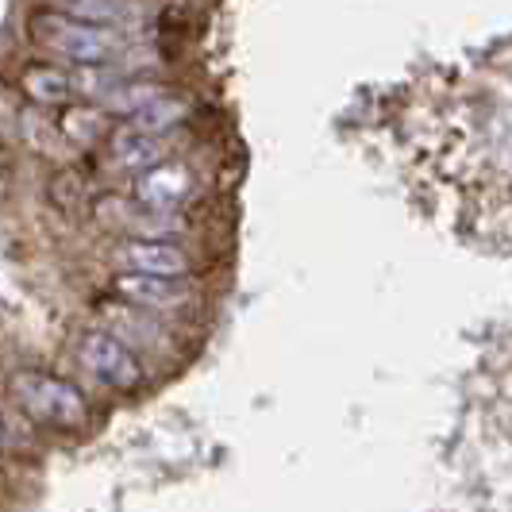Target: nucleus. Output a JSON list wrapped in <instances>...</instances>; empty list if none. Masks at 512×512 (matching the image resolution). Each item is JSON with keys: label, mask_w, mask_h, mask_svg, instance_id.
Instances as JSON below:
<instances>
[{"label": "nucleus", "mask_w": 512, "mask_h": 512, "mask_svg": "<svg viewBox=\"0 0 512 512\" xmlns=\"http://www.w3.org/2000/svg\"><path fill=\"white\" fill-rule=\"evenodd\" d=\"M31 39L43 47V51L58 54L74 66H104L112 62V54L120 51V39L112 31H104L101 24H85V20H74L58 8H47V12H35L31 16Z\"/></svg>", "instance_id": "f257e3e1"}, {"label": "nucleus", "mask_w": 512, "mask_h": 512, "mask_svg": "<svg viewBox=\"0 0 512 512\" xmlns=\"http://www.w3.org/2000/svg\"><path fill=\"white\" fill-rule=\"evenodd\" d=\"M12 397H16V405H20L31 420L62 428V432L85 428V420H89L81 389L70 385L66 378L43 374V370H20V374L12 378Z\"/></svg>", "instance_id": "f03ea898"}, {"label": "nucleus", "mask_w": 512, "mask_h": 512, "mask_svg": "<svg viewBox=\"0 0 512 512\" xmlns=\"http://www.w3.org/2000/svg\"><path fill=\"white\" fill-rule=\"evenodd\" d=\"M77 359L81 366L104 382L108 389H120V393H135L147 370H143V359L131 351L124 339H116L112 332H85L81 343H77Z\"/></svg>", "instance_id": "7ed1b4c3"}, {"label": "nucleus", "mask_w": 512, "mask_h": 512, "mask_svg": "<svg viewBox=\"0 0 512 512\" xmlns=\"http://www.w3.org/2000/svg\"><path fill=\"white\" fill-rule=\"evenodd\" d=\"M116 262L124 266V274L166 278V282H189L197 270L193 251H185L174 239H124L116 247Z\"/></svg>", "instance_id": "20e7f679"}, {"label": "nucleus", "mask_w": 512, "mask_h": 512, "mask_svg": "<svg viewBox=\"0 0 512 512\" xmlns=\"http://www.w3.org/2000/svg\"><path fill=\"white\" fill-rule=\"evenodd\" d=\"M112 289L124 297V305L139 312H185L197 305L193 282H166V278H143V274H116Z\"/></svg>", "instance_id": "39448f33"}, {"label": "nucleus", "mask_w": 512, "mask_h": 512, "mask_svg": "<svg viewBox=\"0 0 512 512\" xmlns=\"http://www.w3.org/2000/svg\"><path fill=\"white\" fill-rule=\"evenodd\" d=\"M189 193H193V174L181 162H162L158 170L143 174L135 185L139 205L151 208V212H174Z\"/></svg>", "instance_id": "423d86ee"}, {"label": "nucleus", "mask_w": 512, "mask_h": 512, "mask_svg": "<svg viewBox=\"0 0 512 512\" xmlns=\"http://www.w3.org/2000/svg\"><path fill=\"white\" fill-rule=\"evenodd\" d=\"M166 151H170V147H166L162 139L143 135V131H135L131 124H120V128H112V135H108V158H112L120 170H135L139 178L158 170Z\"/></svg>", "instance_id": "0eeeda50"}, {"label": "nucleus", "mask_w": 512, "mask_h": 512, "mask_svg": "<svg viewBox=\"0 0 512 512\" xmlns=\"http://www.w3.org/2000/svg\"><path fill=\"white\" fill-rule=\"evenodd\" d=\"M58 131H62V139H70L74 147H97L101 139L112 135L108 112H104V108H93V104H70V108H62Z\"/></svg>", "instance_id": "6e6552de"}, {"label": "nucleus", "mask_w": 512, "mask_h": 512, "mask_svg": "<svg viewBox=\"0 0 512 512\" xmlns=\"http://www.w3.org/2000/svg\"><path fill=\"white\" fill-rule=\"evenodd\" d=\"M20 89L35 104H66L70 93H74V81L62 66H51V62H31L20 74Z\"/></svg>", "instance_id": "1a4fd4ad"}, {"label": "nucleus", "mask_w": 512, "mask_h": 512, "mask_svg": "<svg viewBox=\"0 0 512 512\" xmlns=\"http://www.w3.org/2000/svg\"><path fill=\"white\" fill-rule=\"evenodd\" d=\"M104 316L112 320V335L120 339V335H131L135 343H147V347H170V339L174 335L166 332V324H158L151 312H139V308L131 305H112L104 308Z\"/></svg>", "instance_id": "9d476101"}, {"label": "nucleus", "mask_w": 512, "mask_h": 512, "mask_svg": "<svg viewBox=\"0 0 512 512\" xmlns=\"http://www.w3.org/2000/svg\"><path fill=\"white\" fill-rule=\"evenodd\" d=\"M162 97H166V85H158V81H131V85H116L104 97V108L108 112H124V116H139L143 108H151Z\"/></svg>", "instance_id": "9b49d317"}, {"label": "nucleus", "mask_w": 512, "mask_h": 512, "mask_svg": "<svg viewBox=\"0 0 512 512\" xmlns=\"http://www.w3.org/2000/svg\"><path fill=\"white\" fill-rule=\"evenodd\" d=\"M189 116V108L181 101H174V97H162V101H154L151 108H143L139 116H131V128L143 131V135H162L166 128H174V124H181Z\"/></svg>", "instance_id": "f8f14e48"}, {"label": "nucleus", "mask_w": 512, "mask_h": 512, "mask_svg": "<svg viewBox=\"0 0 512 512\" xmlns=\"http://www.w3.org/2000/svg\"><path fill=\"white\" fill-rule=\"evenodd\" d=\"M205 16L208 8H201V4H170V8H162V31L189 35V31H197L205 24Z\"/></svg>", "instance_id": "ddd939ff"}, {"label": "nucleus", "mask_w": 512, "mask_h": 512, "mask_svg": "<svg viewBox=\"0 0 512 512\" xmlns=\"http://www.w3.org/2000/svg\"><path fill=\"white\" fill-rule=\"evenodd\" d=\"M51 201L62 208V212H77L81 201H85V178H81L77 170H62L51 185Z\"/></svg>", "instance_id": "4468645a"}, {"label": "nucleus", "mask_w": 512, "mask_h": 512, "mask_svg": "<svg viewBox=\"0 0 512 512\" xmlns=\"http://www.w3.org/2000/svg\"><path fill=\"white\" fill-rule=\"evenodd\" d=\"M0 443H4V420H0Z\"/></svg>", "instance_id": "2eb2a0df"}]
</instances>
